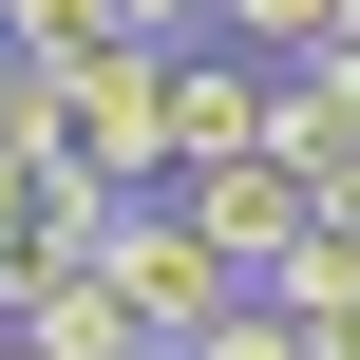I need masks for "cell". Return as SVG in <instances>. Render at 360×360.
I'll use <instances>...</instances> for the list:
<instances>
[{
  "label": "cell",
  "instance_id": "9",
  "mask_svg": "<svg viewBox=\"0 0 360 360\" xmlns=\"http://www.w3.org/2000/svg\"><path fill=\"white\" fill-rule=\"evenodd\" d=\"M0 152H57V57L0 38Z\"/></svg>",
  "mask_w": 360,
  "mask_h": 360
},
{
  "label": "cell",
  "instance_id": "4",
  "mask_svg": "<svg viewBox=\"0 0 360 360\" xmlns=\"http://www.w3.org/2000/svg\"><path fill=\"white\" fill-rule=\"evenodd\" d=\"M209 152H266V57L209 19V38H171V171H209Z\"/></svg>",
  "mask_w": 360,
  "mask_h": 360
},
{
  "label": "cell",
  "instance_id": "12",
  "mask_svg": "<svg viewBox=\"0 0 360 360\" xmlns=\"http://www.w3.org/2000/svg\"><path fill=\"white\" fill-rule=\"evenodd\" d=\"M0 323H19V266H0Z\"/></svg>",
  "mask_w": 360,
  "mask_h": 360
},
{
  "label": "cell",
  "instance_id": "8",
  "mask_svg": "<svg viewBox=\"0 0 360 360\" xmlns=\"http://www.w3.org/2000/svg\"><path fill=\"white\" fill-rule=\"evenodd\" d=\"M0 38H38V57H57V76H76V57H114V38H133V0H19V19H0Z\"/></svg>",
  "mask_w": 360,
  "mask_h": 360
},
{
  "label": "cell",
  "instance_id": "3",
  "mask_svg": "<svg viewBox=\"0 0 360 360\" xmlns=\"http://www.w3.org/2000/svg\"><path fill=\"white\" fill-rule=\"evenodd\" d=\"M171 190L209 209V247H228L247 285H266V266L304 247V152H285V133H266V152H209V171H171Z\"/></svg>",
  "mask_w": 360,
  "mask_h": 360
},
{
  "label": "cell",
  "instance_id": "5",
  "mask_svg": "<svg viewBox=\"0 0 360 360\" xmlns=\"http://www.w3.org/2000/svg\"><path fill=\"white\" fill-rule=\"evenodd\" d=\"M19 323H38L57 360H133V342H152V323H133V285H114L95 247H38V266H19Z\"/></svg>",
  "mask_w": 360,
  "mask_h": 360
},
{
  "label": "cell",
  "instance_id": "7",
  "mask_svg": "<svg viewBox=\"0 0 360 360\" xmlns=\"http://www.w3.org/2000/svg\"><path fill=\"white\" fill-rule=\"evenodd\" d=\"M190 360H323V323H304L285 285H228V304L190 323Z\"/></svg>",
  "mask_w": 360,
  "mask_h": 360
},
{
  "label": "cell",
  "instance_id": "2",
  "mask_svg": "<svg viewBox=\"0 0 360 360\" xmlns=\"http://www.w3.org/2000/svg\"><path fill=\"white\" fill-rule=\"evenodd\" d=\"M95 266H114V285H133V323H152V342H190V323H209V304H228V285H247V266H228V247H209V209H190V190H133V209H114V247H95Z\"/></svg>",
  "mask_w": 360,
  "mask_h": 360
},
{
  "label": "cell",
  "instance_id": "13",
  "mask_svg": "<svg viewBox=\"0 0 360 360\" xmlns=\"http://www.w3.org/2000/svg\"><path fill=\"white\" fill-rule=\"evenodd\" d=\"M342 57H360V0H342Z\"/></svg>",
  "mask_w": 360,
  "mask_h": 360
},
{
  "label": "cell",
  "instance_id": "14",
  "mask_svg": "<svg viewBox=\"0 0 360 360\" xmlns=\"http://www.w3.org/2000/svg\"><path fill=\"white\" fill-rule=\"evenodd\" d=\"M0 19H19V0H0Z\"/></svg>",
  "mask_w": 360,
  "mask_h": 360
},
{
  "label": "cell",
  "instance_id": "1",
  "mask_svg": "<svg viewBox=\"0 0 360 360\" xmlns=\"http://www.w3.org/2000/svg\"><path fill=\"white\" fill-rule=\"evenodd\" d=\"M57 152L114 171V190H171V38H114L57 76Z\"/></svg>",
  "mask_w": 360,
  "mask_h": 360
},
{
  "label": "cell",
  "instance_id": "10",
  "mask_svg": "<svg viewBox=\"0 0 360 360\" xmlns=\"http://www.w3.org/2000/svg\"><path fill=\"white\" fill-rule=\"evenodd\" d=\"M209 19H228L247 57H323V38H342V0H209Z\"/></svg>",
  "mask_w": 360,
  "mask_h": 360
},
{
  "label": "cell",
  "instance_id": "11",
  "mask_svg": "<svg viewBox=\"0 0 360 360\" xmlns=\"http://www.w3.org/2000/svg\"><path fill=\"white\" fill-rule=\"evenodd\" d=\"M0 360H57V342H38V323H0Z\"/></svg>",
  "mask_w": 360,
  "mask_h": 360
},
{
  "label": "cell",
  "instance_id": "6",
  "mask_svg": "<svg viewBox=\"0 0 360 360\" xmlns=\"http://www.w3.org/2000/svg\"><path fill=\"white\" fill-rule=\"evenodd\" d=\"M266 133H285L304 171L360 152V57H342V38H323V57H266Z\"/></svg>",
  "mask_w": 360,
  "mask_h": 360
}]
</instances>
